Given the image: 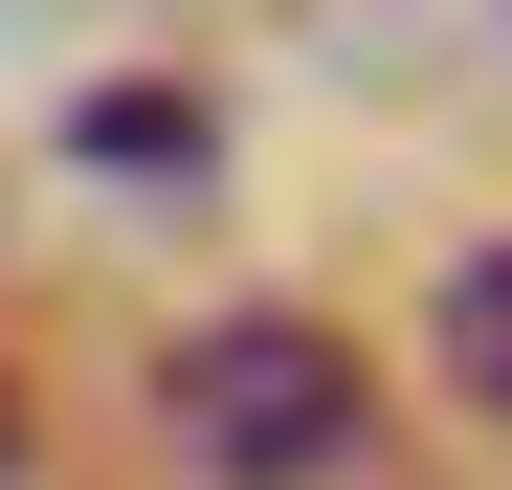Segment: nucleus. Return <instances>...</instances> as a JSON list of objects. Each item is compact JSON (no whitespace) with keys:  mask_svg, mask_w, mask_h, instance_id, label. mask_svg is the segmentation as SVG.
Masks as SVG:
<instances>
[{"mask_svg":"<svg viewBox=\"0 0 512 490\" xmlns=\"http://www.w3.org/2000/svg\"><path fill=\"white\" fill-rule=\"evenodd\" d=\"M156 424H179L223 490H334L379 446V379H357L334 312H201V335L156 357Z\"/></svg>","mask_w":512,"mask_h":490,"instance_id":"obj_1","label":"nucleus"},{"mask_svg":"<svg viewBox=\"0 0 512 490\" xmlns=\"http://www.w3.org/2000/svg\"><path fill=\"white\" fill-rule=\"evenodd\" d=\"M67 134H90L112 179H201V156H223V112H201V90H90Z\"/></svg>","mask_w":512,"mask_h":490,"instance_id":"obj_2","label":"nucleus"},{"mask_svg":"<svg viewBox=\"0 0 512 490\" xmlns=\"http://www.w3.org/2000/svg\"><path fill=\"white\" fill-rule=\"evenodd\" d=\"M446 379L512 424V245H468V268H446Z\"/></svg>","mask_w":512,"mask_h":490,"instance_id":"obj_3","label":"nucleus"},{"mask_svg":"<svg viewBox=\"0 0 512 490\" xmlns=\"http://www.w3.org/2000/svg\"><path fill=\"white\" fill-rule=\"evenodd\" d=\"M0 468H23V401H0Z\"/></svg>","mask_w":512,"mask_h":490,"instance_id":"obj_4","label":"nucleus"}]
</instances>
